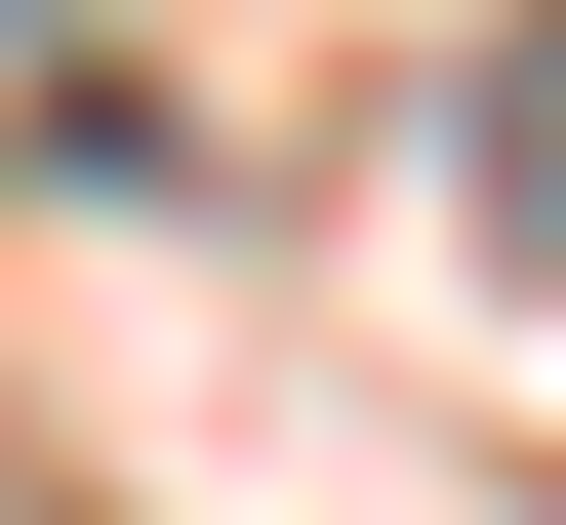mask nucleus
<instances>
[{"label": "nucleus", "instance_id": "f257e3e1", "mask_svg": "<svg viewBox=\"0 0 566 525\" xmlns=\"http://www.w3.org/2000/svg\"><path fill=\"white\" fill-rule=\"evenodd\" d=\"M446 202H485V243L566 283V0H526V41H485V122H446Z\"/></svg>", "mask_w": 566, "mask_h": 525}]
</instances>
